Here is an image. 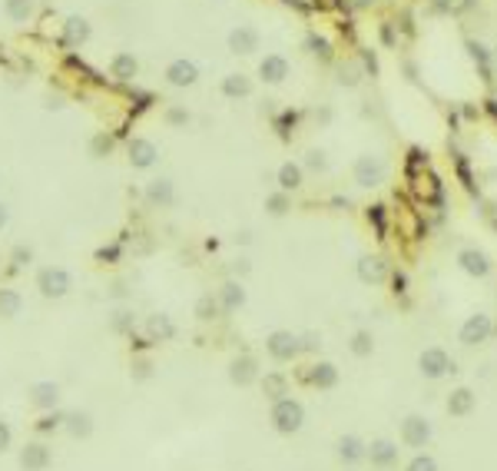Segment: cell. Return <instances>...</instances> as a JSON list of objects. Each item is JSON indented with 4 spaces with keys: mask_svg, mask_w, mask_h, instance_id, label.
Masks as SVG:
<instances>
[{
    "mask_svg": "<svg viewBox=\"0 0 497 471\" xmlns=\"http://www.w3.org/2000/svg\"><path fill=\"white\" fill-rule=\"evenodd\" d=\"M302 425H305L302 402H295V398H279V402L272 405V428H275L279 435H295Z\"/></svg>",
    "mask_w": 497,
    "mask_h": 471,
    "instance_id": "cell-1",
    "label": "cell"
},
{
    "mask_svg": "<svg viewBox=\"0 0 497 471\" xmlns=\"http://www.w3.org/2000/svg\"><path fill=\"white\" fill-rule=\"evenodd\" d=\"M70 286H73V279H70V273L60 269V266H46V269H40V275H37V289H40L44 299H63V296L70 292Z\"/></svg>",
    "mask_w": 497,
    "mask_h": 471,
    "instance_id": "cell-2",
    "label": "cell"
},
{
    "mask_svg": "<svg viewBox=\"0 0 497 471\" xmlns=\"http://www.w3.org/2000/svg\"><path fill=\"white\" fill-rule=\"evenodd\" d=\"M418 368H421L424 379H444L448 372H454V359H451V355H448L444 349L431 345V349L421 352V359H418Z\"/></svg>",
    "mask_w": 497,
    "mask_h": 471,
    "instance_id": "cell-3",
    "label": "cell"
},
{
    "mask_svg": "<svg viewBox=\"0 0 497 471\" xmlns=\"http://www.w3.org/2000/svg\"><path fill=\"white\" fill-rule=\"evenodd\" d=\"M265 349H269V355L275 359V362H292L295 355H299V335L286 332V329H279V332H272L269 339H265Z\"/></svg>",
    "mask_w": 497,
    "mask_h": 471,
    "instance_id": "cell-4",
    "label": "cell"
},
{
    "mask_svg": "<svg viewBox=\"0 0 497 471\" xmlns=\"http://www.w3.org/2000/svg\"><path fill=\"white\" fill-rule=\"evenodd\" d=\"M491 329H494V325H491V319H487L484 312H478V316H471V319L461 325V335H457V339H461V345L474 349V345H481V342H487V339H491Z\"/></svg>",
    "mask_w": 497,
    "mask_h": 471,
    "instance_id": "cell-5",
    "label": "cell"
},
{
    "mask_svg": "<svg viewBox=\"0 0 497 471\" xmlns=\"http://www.w3.org/2000/svg\"><path fill=\"white\" fill-rule=\"evenodd\" d=\"M401 441H405L408 448H424V445L431 441V425H428V418H421V415H408L405 422H401Z\"/></svg>",
    "mask_w": 497,
    "mask_h": 471,
    "instance_id": "cell-6",
    "label": "cell"
},
{
    "mask_svg": "<svg viewBox=\"0 0 497 471\" xmlns=\"http://www.w3.org/2000/svg\"><path fill=\"white\" fill-rule=\"evenodd\" d=\"M355 182L358 186H381L385 182V163L378 160V156H358V163H355Z\"/></svg>",
    "mask_w": 497,
    "mask_h": 471,
    "instance_id": "cell-7",
    "label": "cell"
},
{
    "mask_svg": "<svg viewBox=\"0 0 497 471\" xmlns=\"http://www.w3.org/2000/svg\"><path fill=\"white\" fill-rule=\"evenodd\" d=\"M50 461H53V455H50V448L44 441H30V445L20 448V468L24 471H46Z\"/></svg>",
    "mask_w": 497,
    "mask_h": 471,
    "instance_id": "cell-8",
    "label": "cell"
},
{
    "mask_svg": "<svg viewBox=\"0 0 497 471\" xmlns=\"http://www.w3.org/2000/svg\"><path fill=\"white\" fill-rule=\"evenodd\" d=\"M126 153H130V163H133L136 169H150V166H156V160H159L156 143H152V139H143V137L130 139Z\"/></svg>",
    "mask_w": 497,
    "mask_h": 471,
    "instance_id": "cell-9",
    "label": "cell"
},
{
    "mask_svg": "<svg viewBox=\"0 0 497 471\" xmlns=\"http://www.w3.org/2000/svg\"><path fill=\"white\" fill-rule=\"evenodd\" d=\"M365 458H368L375 468H392V465H398V445L388 438H378L365 448Z\"/></svg>",
    "mask_w": 497,
    "mask_h": 471,
    "instance_id": "cell-10",
    "label": "cell"
},
{
    "mask_svg": "<svg viewBox=\"0 0 497 471\" xmlns=\"http://www.w3.org/2000/svg\"><path fill=\"white\" fill-rule=\"evenodd\" d=\"M199 80V67L193 60H173L166 67V83L169 87H193Z\"/></svg>",
    "mask_w": 497,
    "mask_h": 471,
    "instance_id": "cell-11",
    "label": "cell"
},
{
    "mask_svg": "<svg viewBox=\"0 0 497 471\" xmlns=\"http://www.w3.org/2000/svg\"><path fill=\"white\" fill-rule=\"evenodd\" d=\"M30 402L40 411L57 409V405H60V385H57V382H37L30 388Z\"/></svg>",
    "mask_w": 497,
    "mask_h": 471,
    "instance_id": "cell-12",
    "label": "cell"
},
{
    "mask_svg": "<svg viewBox=\"0 0 497 471\" xmlns=\"http://www.w3.org/2000/svg\"><path fill=\"white\" fill-rule=\"evenodd\" d=\"M358 279H362V282H372V286L385 282V279H388V262L381 256H362L358 259Z\"/></svg>",
    "mask_w": 497,
    "mask_h": 471,
    "instance_id": "cell-13",
    "label": "cell"
},
{
    "mask_svg": "<svg viewBox=\"0 0 497 471\" xmlns=\"http://www.w3.org/2000/svg\"><path fill=\"white\" fill-rule=\"evenodd\" d=\"M229 379L236 382V385H252L259 379V365L252 355H239V359H232L229 365Z\"/></svg>",
    "mask_w": 497,
    "mask_h": 471,
    "instance_id": "cell-14",
    "label": "cell"
},
{
    "mask_svg": "<svg viewBox=\"0 0 497 471\" xmlns=\"http://www.w3.org/2000/svg\"><path fill=\"white\" fill-rule=\"evenodd\" d=\"M229 50L232 53H252V50H259V31L256 27H236V31L229 33Z\"/></svg>",
    "mask_w": 497,
    "mask_h": 471,
    "instance_id": "cell-15",
    "label": "cell"
},
{
    "mask_svg": "<svg viewBox=\"0 0 497 471\" xmlns=\"http://www.w3.org/2000/svg\"><path fill=\"white\" fill-rule=\"evenodd\" d=\"M474 405H478V395H474L471 388H454L451 395H448V415H454V418H464V415H471V411H474Z\"/></svg>",
    "mask_w": 497,
    "mask_h": 471,
    "instance_id": "cell-16",
    "label": "cell"
},
{
    "mask_svg": "<svg viewBox=\"0 0 497 471\" xmlns=\"http://www.w3.org/2000/svg\"><path fill=\"white\" fill-rule=\"evenodd\" d=\"M259 74H262L265 83H282V80L288 76V60L286 57H279V53H269L265 60L259 63Z\"/></svg>",
    "mask_w": 497,
    "mask_h": 471,
    "instance_id": "cell-17",
    "label": "cell"
},
{
    "mask_svg": "<svg viewBox=\"0 0 497 471\" xmlns=\"http://www.w3.org/2000/svg\"><path fill=\"white\" fill-rule=\"evenodd\" d=\"M146 199H150L152 206H173V203H176V189H173V180H166V176L152 180L150 186H146Z\"/></svg>",
    "mask_w": 497,
    "mask_h": 471,
    "instance_id": "cell-18",
    "label": "cell"
},
{
    "mask_svg": "<svg viewBox=\"0 0 497 471\" xmlns=\"http://www.w3.org/2000/svg\"><path fill=\"white\" fill-rule=\"evenodd\" d=\"M457 262H461V269L467 275H478V279H484V275L491 273V262H487V256H484L481 249H464L457 256Z\"/></svg>",
    "mask_w": 497,
    "mask_h": 471,
    "instance_id": "cell-19",
    "label": "cell"
},
{
    "mask_svg": "<svg viewBox=\"0 0 497 471\" xmlns=\"http://www.w3.org/2000/svg\"><path fill=\"white\" fill-rule=\"evenodd\" d=\"M305 379L312 382L315 388H335V385H338V368H335L331 362H315L312 368H308Z\"/></svg>",
    "mask_w": 497,
    "mask_h": 471,
    "instance_id": "cell-20",
    "label": "cell"
},
{
    "mask_svg": "<svg viewBox=\"0 0 497 471\" xmlns=\"http://www.w3.org/2000/svg\"><path fill=\"white\" fill-rule=\"evenodd\" d=\"M63 40H67V44H87V40H90V20H87V17H67Z\"/></svg>",
    "mask_w": 497,
    "mask_h": 471,
    "instance_id": "cell-21",
    "label": "cell"
},
{
    "mask_svg": "<svg viewBox=\"0 0 497 471\" xmlns=\"http://www.w3.org/2000/svg\"><path fill=\"white\" fill-rule=\"evenodd\" d=\"M63 428L73 435V438H90L93 435V418L87 411H70V415H63Z\"/></svg>",
    "mask_w": 497,
    "mask_h": 471,
    "instance_id": "cell-22",
    "label": "cell"
},
{
    "mask_svg": "<svg viewBox=\"0 0 497 471\" xmlns=\"http://www.w3.org/2000/svg\"><path fill=\"white\" fill-rule=\"evenodd\" d=\"M216 299H219V305H223V312H236V309L245 305V289H242V282H226Z\"/></svg>",
    "mask_w": 497,
    "mask_h": 471,
    "instance_id": "cell-23",
    "label": "cell"
},
{
    "mask_svg": "<svg viewBox=\"0 0 497 471\" xmlns=\"http://www.w3.org/2000/svg\"><path fill=\"white\" fill-rule=\"evenodd\" d=\"M365 448H368V445H365L358 435H345V438L338 441V458H342L345 465H358L365 458Z\"/></svg>",
    "mask_w": 497,
    "mask_h": 471,
    "instance_id": "cell-24",
    "label": "cell"
},
{
    "mask_svg": "<svg viewBox=\"0 0 497 471\" xmlns=\"http://www.w3.org/2000/svg\"><path fill=\"white\" fill-rule=\"evenodd\" d=\"M110 74L126 83V80H133V76L139 74V60H136L133 53H116V57L110 60Z\"/></svg>",
    "mask_w": 497,
    "mask_h": 471,
    "instance_id": "cell-25",
    "label": "cell"
},
{
    "mask_svg": "<svg viewBox=\"0 0 497 471\" xmlns=\"http://www.w3.org/2000/svg\"><path fill=\"white\" fill-rule=\"evenodd\" d=\"M146 332H150L152 342H169L176 335V325H173L169 316H150L146 319Z\"/></svg>",
    "mask_w": 497,
    "mask_h": 471,
    "instance_id": "cell-26",
    "label": "cell"
},
{
    "mask_svg": "<svg viewBox=\"0 0 497 471\" xmlns=\"http://www.w3.org/2000/svg\"><path fill=\"white\" fill-rule=\"evenodd\" d=\"M223 93L232 96V100H236V96H249V93H252V80L245 74H229V76H223Z\"/></svg>",
    "mask_w": 497,
    "mask_h": 471,
    "instance_id": "cell-27",
    "label": "cell"
},
{
    "mask_svg": "<svg viewBox=\"0 0 497 471\" xmlns=\"http://www.w3.org/2000/svg\"><path fill=\"white\" fill-rule=\"evenodd\" d=\"M24 309V299L17 289H0V319H14Z\"/></svg>",
    "mask_w": 497,
    "mask_h": 471,
    "instance_id": "cell-28",
    "label": "cell"
},
{
    "mask_svg": "<svg viewBox=\"0 0 497 471\" xmlns=\"http://www.w3.org/2000/svg\"><path fill=\"white\" fill-rule=\"evenodd\" d=\"M279 186H282V193L299 189L302 186V166L299 163H282V166H279Z\"/></svg>",
    "mask_w": 497,
    "mask_h": 471,
    "instance_id": "cell-29",
    "label": "cell"
},
{
    "mask_svg": "<svg viewBox=\"0 0 497 471\" xmlns=\"http://www.w3.org/2000/svg\"><path fill=\"white\" fill-rule=\"evenodd\" d=\"M262 392H265V398H272V402L286 398V395H288V382H286V375H279V372L265 375V379H262Z\"/></svg>",
    "mask_w": 497,
    "mask_h": 471,
    "instance_id": "cell-30",
    "label": "cell"
},
{
    "mask_svg": "<svg viewBox=\"0 0 497 471\" xmlns=\"http://www.w3.org/2000/svg\"><path fill=\"white\" fill-rule=\"evenodd\" d=\"M3 10H7V17L10 20H17V24H27L33 17V0H3Z\"/></svg>",
    "mask_w": 497,
    "mask_h": 471,
    "instance_id": "cell-31",
    "label": "cell"
},
{
    "mask_svg": "<svg viewBox=\"0 0 497 471\" xmlns=\"http://www.w3.org/2000/svg\"><path fill=\"white\" fill-rule=\"evenodd\" d=\"M219 312H223V305H219V299H216V296H199V299H196V319L199 322L219 319Z\"/></svg>",
    "mask_w": 497,
    "mask_h": 471,
    "instance_id": "cell-32",
    "label": "cell"
},
{
    "mask_svg": "<svg viewBox=\"0 0 497 471\" xmlns=\"http://www.w3.org/2000/svg\"><path fill=\"white\" fill-rule=\"evenodd\" d=\"M348 349H351V355H358V359H368V355L375 352V339H372V332H365V329H358V332L351 335Z\"/></svg>",
    "mask_w": 497,
    "mask_h": 471,
    "instance_id": "cell-33",
    "label": "cell"
},
{
    "mask_svg": "<svg viewBox=\"0 0 497 471\" xmlns=\"http://www.w3.org/2000/svg\"><path fill=\"white\" fill-rule=\"evenodd\" d=\"M110 329H113V332H120V335L133 332V329H136V316L130 312V309H116V312L110 316Z\"/></svg>",
    "mask_w": 497,
    "mask_h": 471,
    "instance_id": "cell-34",
    "label": "cell"
},
{
    "mask_svg": "<svg viewBox=\"0 0 497 471\" xmlns=\"http://www.w3.org/2000/svg\"><path fill=\"white\" fill-rule=\"evenodd\" d=\"M33 428L40 431V435H50V431H57V428H63V411H57V409H50V411H44L37 422H33Z\"/></svg>",
    "mask_w": 497,
    "mask_h": 471,
    "instance_id": "cell-35",
    "label": "cell"
},
{
    "mask_svg": "<svg viewBox=\"0 0 497 471\" xmlns=\"http://www.w3.org/2000/svg\"><path fill=\"white\" fill-rule=\"evenodd\" d=\"M265 209H269L272 216H286L288 213V193H282V189L272 193V196L265 199Z\"/></svg>",
    "mask_w": 497,
    "mask_h": 471,
    "instance_id": "cell-36",
    "label": "cell"
},
{
    "mask_svg": "<svg viewBox=\"0 0 497 471\" xmlns=\"http://www.w3.org/2000/svg\"><path fill=\"white\" fill-rule=\"evenodd\" d=\"M405 471H437V461L431 455H415L411 461H408Z\"/></svg>",
    "mask_w": 497,
    "mask_h": 471,
    "instance_id": "cell-37",
    "label": "cell"
},
{
    "mask_svg": "<svg viewBox=\"0 0 497 471\" xmlns=\"http://www.w3.org/2000/svg\"><path fill=\"white\" fill-rule=\"evenodd\" d=\"M318 345H322V335H318V332L299 335V349H302V352H315Z\"/></svg>",
    "mask_w": 497,
    "mask_h": 471,
    "instance_id": "cell-38",
    "label": "cell"
},
{
    "mask_svg": "<svg viewBox=\"0 0 497 471\" xmlns=\"http://www.w3.org/2000/svg\"><path fill=\"white\" fill-rule=\"evenodd\" d=\"M305 166H308V169H318V173H322V169L329 166V160H325V153H322V150H312L308 156H305Z\"/></svg>",
    "mask_w": 497,
    "mask_h": 471,
    "instance_id": "cell-39",
    "label": "cell"
},
{
    "mask_svg": "<svg viewBox=\"0 0 497 471\" xmlns=\"http://www.w3.org/2000/svg\"><path fill=\"white\" fill-rule=\"evenodd\" d=\"M308 46H312V53H315V57H331L329 40H322V37H308Z\"/></svg>",
    "mask_w": 497,
    "mask_h": 471,
    "instance_id": "cell-40",
    "label": "cell"
},
{
    "mask_svg": "<svg viewBox=\"0 0 497 471\" xmlns=\"http://www.w3.org/2000/svg\"><path fill=\"white\" fill-rule=\"evenodd\" d=\"M10 441H14V431H10V425H7V422L0 418V455H3V452L10 448Z\"/></svg>",
    "mask_w": 497,
    "mask_h": 471,
    "instance_id": "cell-41",
    "label": "cell"
},
{
    "mask_svg": "<svg viewBox=\"0 0 497 471\" xmlns=\"http://www.w3.org/2000/svg\"><path fill=\"white\" fill-rule=\"evenodd\" d=\"M150 368H152V365L146 362V359H139V362H133V379L146 382V379H150Z\"/></svg>",
    "mask_w": 497,
    "mask_h": 471,
    "instance_id": "cell-42",
    "label": "cell"
},
{
    "mask_svg": "<svg viewBox=\"0 0 497 471\" xmlns=\"http://www.w3.org/2000/svg\"><path fill=\"white\" fill-rule=\"evenodd\" d=\"M166 120H169V123H176V126H180V123H186V120H189V113H186V110H180V107H169V110H166Z\"/></svg>",
    "mask_w": 497,
    "mask_h": 471,
    "instance_id": "cell-43",
    "label": "cell"
},
{
    "mask_svg": "<svg viewBox=\"0 0 497 471\" xmlns=\"http://www.w3.org/2000/svg\"><path fill=\"white\" fill-rule=\"evenodd\" d=\"M30 259H33V252L27 249V246H17L14 249V266H27Z\"/></svg>",
    "mask_w": 497,
    "mask_h": 471,
    "instance_id": "cell-44",
    "label": "cell"
},
{
    "mask_svg": "<svg viewBox=\"0 0 497 471\" xmlns=\"http://www.w3.org/2000/svg\"><path fill=\"white\" fill-rule=\"evenodd\" d=\"M338 80H342L345 87H355V83H358V70H355V67H342V76H338Z\"/></svg>",
    "mask_w": 497,
    "mask_h": 471,
    "instance_id": "cell-45",
    "label": "cell"
},
{
    "mask_svg": "<svg viewBox=\"0 0 497 471\" xmlns=\"http://www.w3.org/2000/svg\"><path fill=\"white\" fill-rule=\"evenodd\" d=\"M110 146H113V139H110V137H96V139H93V153H96V156H100V153H110Z\"/></svg>",
    "mask_w": 497,
    "mask_h": 471,
    "instance_id": "cell-46",
    "label": "cell"
},
{
    "mask_svg": "<svg viewBox=\"0 0 497 471\" xmlns=\"http://www.w3.org/2000/svg\"><path fill=\"white\" fill-rule=\"evenodd\" d=\"M471 57H474V60H484V46L481 44H471Z\"/></svg>",
    "mask_w": 497,
    "mask_h": 471,
    "instance_id": "cell-47",
    "label": "cell"
},
{
    "mask_svg": "<svg viewBox=\"0 0 497 471\" xmlns=\"http://www.w3.org/2000/svg\"><path fill=\"white\" fill-rule=\"evenodd\" d=\"M315 3L322 10H335V7H338V0H315Z\"/></svg>",
    "mask_w": 497,
    "mask_h": 471,
    "instance_id": "cell-48",
    "label": "cell"
},
{
    "mask_svg": "<svg viewBox=\"0 0 497 471\" xmlns=\"http://www.w3.org/2000/svg\"><path fill=\"white\" fill-rule=\"evenodd\" d=\"M7 219H10V213H7V206H3V203H0V229L7 226Z\"/></svg>",
    "mask_w": 497,
    "mask_h": 471,
    "instance_id": "cell-49",
    "label": "cell"
},
{
    "mask_svg": "<svg viewBox=\"0 0 497 471\" xmlns=\"http://www.w3.org/2000/svg\"><path fill=\"white\" fill-rule=\"evenodd\" d=\"M494 57H497V53H494Z\"/></svg>",
    "mask_w": 497,
    "mask_h": 471,
    "instance_id": "cell-50",
    "label": "cell"
}]
</instances>
